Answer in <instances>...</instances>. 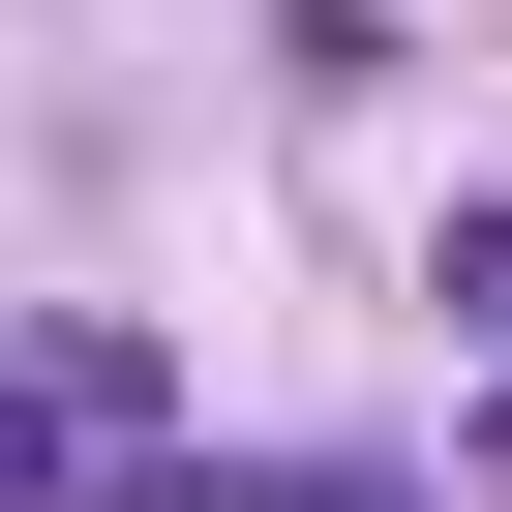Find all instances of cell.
<instances>
[{
  "label": "cell",
  "mask_w": 512,
  "mask_h": 512,
  "mask_svg": "<svg viewBox=\"0 0 512 512\" xmlns=\"http://www.w3.org/2000/svg\"><path fill=\"white\" fill-rule=\"evenodd\" d=\"M0 512H151V332H31L0 362Z\"/></svg>",
  "instance_id": "6da1fadb"
},
{
  "label": "cell",
  "mask_w": 512,
  "mask_h": 512,
  "mask_svg": "<svg viewBox=\"0 0 512 512\" xmlns=\"http://www.w3.org/2000/svg\"><path fill=\"white\" fill-rule=\"evenodd\" d=\"M422 302H452V332H512V211H452V241H422Z\"/></svg>",
  "instance_id": "7a4b0ae2"
}]
</instances>
